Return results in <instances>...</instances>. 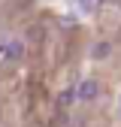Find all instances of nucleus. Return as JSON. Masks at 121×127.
<instances>
[{
  "instance_id": "f257e3e1",
  "label": "nucleus",
  "mask_w": 121,
  "mask_h": 127,
  "mask_svg": "<svg viewBox=\"0 0 121 127\" xmlns=\"http://www.w3.org/2000/svg\"><path fill=\"white\" fill-rule=\"evenodd\" d=\"M97 82H94V79H85V82H79V88H76V97H79V100H94L97 97Z\"/></svg>"
},
{
  "instance_id": "39448f33",
  "label": "nucleus",
  "mask_w": 121,
  "mask_h": 127,
  "mask_svg": "<svg viewBox=\"0 0 121 127\" xmlns=\"http://www.w3.org/2000/svg\"><path fill=\"white\" fill-rule=\"evenodd\" d=\"M118 115H121V103H118Z\"/></svg>"
},
{
  "instance_id": "20e7f679",
  "label": "nucleus",
  "mask_w": 121,
  "mask_h": 127,
  "mask_svg": "<svg viewBox=\"0 0 121 127\" xmlns=\"http://www.w3.org/2000/svg\"><path fill=\"white\" fill-rule=\"evenodd\" d=\"M27 36H30V39H42V30H39V27H30Z\"/></svg>"
},
{
  "instance_id": "f03ea898",
  "label": "nucleus",
  "mask_w": 121,
  "mask_h": 127,
  "mask_svg": "<svg viewBox=\"0 0 121 127\" xmlns=\"http://www.w3.org/2000/svg\"><path fill=\"white\" fill-rule=\"evenodd\" d=\"M21 52H24V45H21V42H15V39L6 45V58H15V61H18V58H21Z\"/></svg>"
},
{
  "instance_id": "7ed1b4c3",
  "label": "nucleus",
  "mask_w": 121,
  "mask_h": 127,
  "mask_svg": "<svg viewBox=\"0 0 121 127\" xmlns=\"http://www.w3.org/2000/svg\"><path fill=\"white\" fill-rule=\"evenodd\" d=\"M106 52H109V45H106V42H100L97 49H94V58H106Z\"/></svg>"
}]
</instances>
